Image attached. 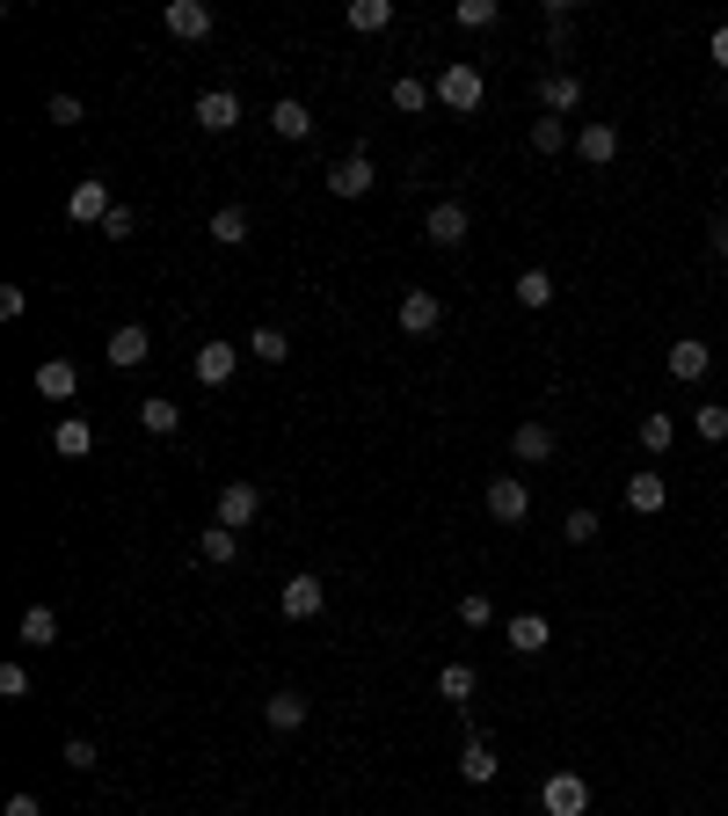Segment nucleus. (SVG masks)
Segmentation results:
<instances>
[{"mask_svg":"<svg viewBox=\"0 0 728 816\" xmlns=\"http://www.w3.org/2000/svg\"><path fill=\"white\" fill-rule=\"evenodd\" d=\"M488 620H496V598H488V591H467V598H459V627H488Z\"/></svg>","mask_w":728,"mask_h":816,"instance_id":"obj_38","label":"nucleus"},{"mask_svg":"<svg viewBox=\"0 0 728 816\" xmlns=\"http://www.w3.org/2000/svg\"><path fill=\"white\" fill-rule=\"evenodd\" d=\"M569 539L590 547V539H597V510H569Z\"/></svg>","mask_w":728,"mask_h":816,"instance_id":"obj_44","label":"nucleus"},{"mask_svg":"<svg viewBox=\"0 0 728 816\" xmlns=\"http://www.w3.org/2000/svg\"><path fill=\"white\" fill-rule=\"evenodd\" d=\"M575 154H583L590 168H605V161L620 154V124H583V132H575Z\"/></svg>","mask_w":728,"mask_h":816,"instance_id":"obj_19","label":"nucleus"},{"mask_svg":"<svg viewBox=\"0 0 728 816\" xmlns=\"http://www.w3.org/2000/svg\"><path fill=\"white\" fill-rule=\"evenodd\" d=\"M0 700H30V671L22 663H0Z\"/></svg>","mask_w":728,"mask_h":816,"instance_id":"obj_40","label":"nucleus"},{"mask_svg":"<svg viewBox=\"0 0 728 816\" xmlns=\"http://www.w3.org/2000/svg\"><path fill=\"white\" fill-rule=\"evenodd\" d=\"M175 423H183V409H175L168 394H146V401H139V431H146V437H168Z\"/></svg>","mask_w":728,"mask_h":816,"instance_id":"obj_24","label":"nucleus"},{"mask_svg":"<svg viewBox=\"0 0 728 816\" xmlns=\"http://www.w3.org/2000/svg\"><path fill=\"white\" fill-rule=\"evenodd\" d=\"M0 816H44V809H37V795H8V809H0Z\"/></svg>","mask_w":728,"mask_h":816,"instance_id":"obj_47","label":"nucleus"},{"mask_svg":"<svg viewBox=\"0 0 728 816\" xmlns=\"http://www.w3.org/2000/svg\"><path fill=\"white\" fill-rule=\"evenodd\" d=\"M510 452H518L524 467H539V459H554V431H547V423H518V431H510Z\"/></svg>","mask_w":728,"mask_h":816,"instance_id":"obj_21","label":"nucleus"},{"mask_svg":"<svg viewBox=\"0 0 728 816\" xmlns=\"http://www.w3.org/2000/svg\"><path fill=\"white\" fill-rule=\"evenodd\" d=\"M547 30H554V37L575 30V0H547Z\"/></svg>","mask_w":728,"mask_h":816,"instance_id":"obj_43","label":"nucleus"},{"mask_svg":"<svg viewBox=\"0 0 728 816\" xmlns=\"http://www.w3.org/2000/svg\"><path fill=\"white\" fill-rule=\"evenodd\" d=\"M663 365H670V380H707L714 350L699 343V335H677V343H670V358H663Z\"/></svg>","mask_w":728,"mask_h":816,"instance_id":"obj_14","label":"nucleus"},{"mask_svg":"<svg viewBox=\"0 0 728 816\" xmlns=\"http://www.w3.org/2000/svg\"><path fill=\"white\" fill-rule=\"evenodd\" d=\"M197 124H205V132H233V124H241V95H233V87H205V95H197Z\"/></svg>","mask_w":728,"mask_h":816,"instance_id":"obj_10","label":"nucleus"},{"mask_svg":"<svg viewBox=\"0 0 728 816\" xmlns=\"http://www.w3.org/2000/svg\"><path fill=\"white\" fill-rule=\"evenodd\" d=\"M160 30H168V37H183V44H197V37H211V30H219V16H211L205 0H168V8H160Z\"/></svg>","mask_w":728,"mask_h":816,"instance_id":"obj_2","label":"nucleus"},{"mask_svg":"<svg viewBox=\"0 0 728 816\" xmlns=\"http://www.w3.org/2000/svg\"><path fill=\"white\" fill-rule=\"evenodd\" d=\"M22 307H30V292H22V285H8V292H0V321H22Z\"/></svg>","mask_w":728,"mask_h":816,"instance_id":"obj_45","label":"nucleus"},{"mask_svg":"<svg viewBox=\"0 0 728 816\" xmlns=\"http://www.w3.org/2000/svg\"><path fill=\"white\" fill-rule=\"evenodd\" d=\"M110 211H117L110 183H103V175H81V183H73V197H66V219H81V226H103Z\"/></svg>","mask_w":728,"mask_h":816,"instance_id":"obj_3","label":"nucleus"},{"mask_svg":"<svg viewBox=\"0 0 728 816\" xmlns=\"http://www.w3.org/2000/svg\"><path fill=\"white\" fill-rule=\"evenodd\" d=\"M707 248H714V256H728V211H721V219L707 226Z\"/></svg>","mask_w":728,"mask_h":816,"instance_id":"obj_46","label":"nucleus"},{"mask_svg":"<svg viewBox=\"0 0 728 816\" xmlns=\"http://www.w3.org/2000/svg\"><path fill=\"white\" fill-rule=\"evenodd\" d=\"M430 95H437V87H430V81H416V73H401V81H394V110H408V117H416V110L430 103Z\"/></svg>","mask_w":728,"mask_h":816,"instance_id":"obj_33","label":"nucleus"},{"mask_svg":"<svg viewBox=\"0 0 728 816\" xmlns=\"http://www.w3.org/2000/svg\"><path fill=\"white\" fill-rule=\"evenodd\" d=\"M532 146H539V154H561V146H569V124H561V117H532Z\"/></svg>","mask_w":728,"mask_h":816,"instance_id":"obj_36","label":"nucleus"},{"mask_svg":"<svg viewBox=\"0 0 728 816\" xmlns=\"http://www.w3.org/2000/svg\"><path fill=\"white\" fill-rule=\"evenodd\" d=\"M474 685H481V678H474V663H445V671H437V693H445L451 707H467Z\"/></svg>","mask_w":728,"mask_h":816,"instance_id":"obj_27","label":"nucleus"},{"mask_svg":"<svg viewBox=\"0 0 728 816\" xmlns=\"http://www.w3.org/2000/svg\"><path fill=\"white\" fill-rule=\"evenodd\" d=\"M547 642H554V627L539 620V612H518V620H510V649H518V657H539Z\"/></svg>","mask_w":728,"mask_h":816,"instance_id":"obj_22","label":"nucleus"},{"mask_svg":"<svg viewBox=\"0 0 728 816\" xmlns=\"http://www.w3.org/2000/svg\"><path fill=\"white\" fill-rule=\"evenodd\" d=\"M670 437H677L670 416H642V452H670Z\"/></svg>","mask_w":728,"mask_h":816,"instance_id":"obj_39","label":"nucleus"},{"mask_svg":"<svg viewBox=\"0 0 728 816\" xmlns=\"http://www.w3.org/2000/svg\"><path fill=\"white\" fill-rule=\"evenodd\" d=\"M211 241H219V248H241L248 241V211L241 205H219V211H211Z\"/></svg>","mask_w":728,"mask_h":816,"instance_id":"obj_28","label":"nucleus"},{"mask_svg":"<svg viewBox=\"0 0 728 816\" xmlns=\"http://www.w3.org/2000/svg\"><path fill=\"white\" fill-rule=\"evenodd\" d=\"M539 103L554 110V117H569V110L583 103V81H575V73H539Z\"/></svg>","mask_w":728,"mask_h":816,"instance_id":"obj_20","label":"nucleus"},{"mask_svg":"<svg viewBox=\"0 0 728 816\" xmlns=\"http://www.w3.org/2000/svg\"><path fill=\"white\" fill-rule=\"evenodd\" d=\"M256 510H262V488H256V482H226V488H219V510H211V525L241 533V525H256Z\"/></svg>","mask_w":728,"mask_h":816,"instance_id":"obj_4","label":"nucleus"},{"mask_svg":"<svg viewBox=\"0 0 728 816\" xmlns=\"http://www.w3.org/2000/svg\"><path fill=\"white\" fill-rule=\"evenodd\" d=\"M372 183H379L372 154H350V161H335V168H329V190H335V197H364Z\"/></svg>","mask_w":728,"mask_h":816,"instance_id":"obj_12","label":"nucleus"},{"mask_svg":"<svg viewBox=\"0 0 728 816\" xmlns=\"http://www.w3.org/2000/svg\"><path fill=\"white\" fill-rule=\"evenodd\" d=\"M197 555H205V561H219V569H226V561L241 555V533H226V525H205V539H197Z\"/></svg>","mask_w":728,"mask_h":816,"instance_id":"obj_30","label":"nucleus"},{"mask_svg":"<svg viewBox=\"0 0 728 816\" xmlns=\"http://www.w3.org/2000/svg\"><path fill=\"white\" fill-rule=\"evenodd\" d=\"M350 30H364V37L394 30V0H350Z\"/></svg>","mask_w":728,"mask_h":816,"instance_id":"obj_26","label":"nucleus"},{"mask_svg":"<svg viewBox=\"0 0 728 816\" xmlns=\"http://www.w3.org/2000/svg\"><path fill=\"white\" fill-rule=\"evenodd\" d=\"M59 758H66L73 773H95V765H103V751H95V736H66V751H59Z\"/></svg>","mask_w":728,"mask_h":816,"instance_id":"obj_37","label":"nucleus"},{"mask_svg":"<svg viewBox=\"0 0 728 816\" xmlns=\"http://www.w3.org/2000/svg\"><path fill=\"white\" fill-rule=\"evenodd\" d=\"M44 117H52V124H81L87 110H81V95H52V103H44Z\"/></svg>","mask_w":728,"mask_h":816,"instance_id":"obj_41","label":"nucleus"},{"mask_svg":"<svg viewBox=\"0 0 728 816\" xmlns=\"http://www.w3.org/2000/svg\"><path fill=\"white\" fill-rule=\"evenodd\" d=\"M503 773V758H496V744H481V736H467V751H459V781H474V787H488Z\"/></svg>","mask_w":728,"mask_h":816,"instance_id":"obj_16","label":"nucleus"},{"mask_svg":"<svg viewBox=\"0 0 728 816\" xmlns=\"http://www.w3.org/2000/svg\"><path fill=\"white\" fill-rule=\"evenodd\" d=\"M248 358H262V365H284V358H292V343H284V329H256V335H248Z\"/></svg>","mask_w":728,"mask_h":816,"instance_id":"obj_32","label":"nucleus"},{"mask_svg":"<svg viewBox=\"0 0 728 816\" xmlns=\"http://www.w3.org/2000/svg\"><path fill=\"white\" fill-rule=\"evenodd\" d=\"M510 292H518V307H532V313H539V307H554V278H547V270H524Z\"/></svg>","mask_w":728,"mask_h":816,"instance_id":"obj_31","label":"nucleus"},{"mask_svg":"<svg viewBox=\"0 0 728 816\" xmlns=\"http://www.w3.org/2000/svg\"><path fill=\"white\" fill-rule=\"evenodd\" d=\"M103 358H110V365H117V372H139L146 358H154V335H146L139 321H124V329L110 335V350H103Z\"/></svg>","mask_w":728,"mask_h":816,"instance_id":"obj_8","label":"nucleus"},{"mask_svg":"<svg viewBox=\"0 0 728 816\" xmlns=\"http://www.w3.org/2000/svg\"><path fill=\"white\" fill-rule=\"evenodd\" d=\"M488 518L524 525V518H532V488H524L518 474H496V482H488Z\"/></svg>","mask_w":728,"mask_h":816,"instance_id":"obj_6","label":"nucleus"},{"mask_svg":"<svg viewBox=\"0 0 728 816\" xmlns=\"http://www.w3.org/2000/svg\"><path fill=\"white\" fill-rule=\"evenodd\" d=\"M707 52H714V66H728V22H721V30L707 37Z\"/></svg>","mask_w":728,"mask_h":816,"instance_id":"obj_48","label":"nucleus"},{"mask_svg":"<svg viewBox=\"0 0 728 816\" xmlns=\"http://www.w3.org/2000/svg\"><path fill=\"white\" fill-rule=\"evenodd\" d=\"M22 642H30V649H52L59 642V612L52 606H30V612H22Z\"/></svg>","mask_w":728,"mask_h":816,"instance_id":"obj_29","label":"nucleus"},{"mask_svg":"<svg viewBox=\"0 0 728 816\" xmlns=\"http://www.w3.org/2000/svg\"><path fill=\"white\" fill-rule=\"evenodd\" d=\"M496 16H503L496 0H459V8H451V22H459V30H488Z\"/></svg>","mask_w":728,"mask_h":816,"instance_id":"obj_35","label":"nucleus"},{"mask_svg":"<svg viewBox=\"0 0 728 816\" xmlns=\"http://www.w3.org/2000/svg\"><path fill=\"white\" fill-rule=\"evenodd\" d=\"M423 241H430V248H459V241H467V205H430Z\"/></svg>","mask_w":728,"mask_h":816,"instance_id":"obj_11","label":"nucleus"},{"mask_svg":"<svg viewBox=\"0 0 728 816\" xmlns=\"http://www.w3.org/2000/svg\"><path fill=\"white\" fill-rule=\"evenodd\" d=\"M37 394H44V401H73V394H81V365H73V358H44V365H37Z\"/></svg>","mask_w":728,"mask_h":816,"instance_id":"obj_13","label":"nucleus"},{"mask_svg":"<svg viewBox=\"0 0 728 816\" xmlns=\"http://www.w3.org/2000/svg\"><path fill=\"white\" fill-rule=\"evenodd\" d=\"M233 372H241V350H233V343H205V350H197V380H205V386H226Z\"/></svg>","mask_w":728,"mask_h":816,"instance_id":"obj_17","label":"nucleus"},{"mask_svg":"<svg viewBox=\"0 0 728 816\" xmlns=\"http://www.w3.org/2000/svg\"><path fill=\"white\" fill-rule=\"evenodd\" d=\"M663 504H670V488H663V474H656V467L626 474V510H642V518H656Z\"/></svg>","mask_w":728,"mask_h":816,"instance_id":"obj_15","label":"nucleus"},{"mask_svg":"<svg viewBox=\"0 0 728 816\" xmlns=\"http://www.w3.org/2000/svg\"><path fill=\"white\" fill-rule=\"evenodd\" d=\"M321 606H329V591H321V576H292V583L278 591V612H284V620H313Z\"/></svg>","mask_w":728,"mask_h":816,"instance_id":"obj_9","label":"nucleus"},{"mask_svg":"<svg viewBox=\"0 0 728 816\" xmlns=\"http://www.w3.org/2000/svg\"><path fill=\"white\" fill-rule=\"evenodd\" d=\"M270 132H278V140H306V132H313V110L299 103V95H278V103H270Z\"/></svg>","mask_w":728,"mask_h":816,"instance_id":"obj_18","label":"nucleus"},{"mask_svg":"<svg viewBox=\"0 0 728 816\" xmlns=\"http://www.w3.org/2000/svg\"><path fill=\"white\" fill-rule=\"evenodd\" d=\"M132 234H139V219H132V211H110V219H103V241H132Z\"/></svg>","mask_w":728,"mask_h":816,"instance_id":"obj_42","label":"nucleus"},{"mask_svg":"<svg viewBox=\"0 0 728 816\" xmlns=\"http://www.w3.org/2000/svg\"><path fill=\"white\" fill-rule=\"evenodd\" d=\"M394 321H401V335H430L437 321H445V299H437V292H401Z\"/></svg>","mask_w":728,"mask_h":816,"instance_id":"obj_7","label":"nucleus"},{"mask_svg":"<svg viewBox=\"0 0 728 816\" xmlns=\"http://www.w3.org/2000/svg\"><path fill=\"white\" fill-rule=\"evenodd\" d=\"M699 437H707V445H721V437H728V401H699Z\"/></svg>","mask_w":728,"mask_h":816,"instance_id":"obj_34","label":"nucleus"},{"mask_svg":"<svg viewBox=\"0 0 728 816\" xmlns=\"http://www.w3.org/2000/svg\"><path fill=\"white\" fill-rule=\"evenodd\" d=\"M539 802H547V816H583L590 809V781H583V773H547Z\"/></svg>","mask_w":728,"mask_h":816,"instance_id":"obj_5","label":"nucleus"},{"mask_svg":"<svg viewBox=\"0 0 728 816\" xmlns=\"http://www.w3.org/2000/svg\"><path fill=\"white\" fill-rule=\"evenodd\" d=\"M52 452L59 459H87V452H95V431H87V416H66L52 431Z\"/></svg>","mask_w":728,"mask_h":816,"instance_id":"obj_23","label":"nucleus"},{"mask_svg":"<svg viewBox=\"0 0 728 816\" xmlns=\"http://www.w3.org/2000/svg\"><path fill=\"white\" fill-rule=\"evenodd\" d=\"M262 722H270V730H278V736H292L299 722H306V700H299V693H278V700H262Z\"/></svg>","mask_w":728,"mask_h":816,"instance_id":"obj_25","label":"nucleus"},{"mask_svg":"<svg viewBox=\"0 0 728 816\" xmlns=\"http://www.w3.org/2000/svg\"><path fill=\"white\" fill-rule=\"evenodd\" d=\"M481 95H488V81H481V66H474V59H451V66L437 73V103L459 110V117H467V110H481Z\"/></svg>","mask_w":728,"mask_h":816,"instance_id":"obj_1","label":"nucleus"}]
</instances>
